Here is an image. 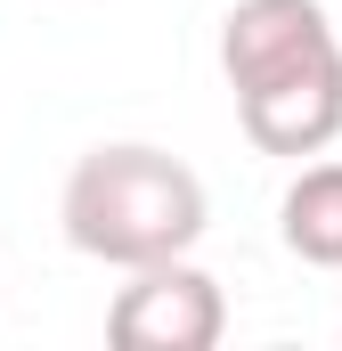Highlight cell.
I'll list each match as a JSON object with an SVG mask.
<instances>
[{
  "instance_id": "6da1fadb",
  "label": "cell",
  "mask_w": 342,
  "mask_h": 351,
  "mask_svg": "<svg viewBox=\"0 0 342 351\" xmlns=\"http://www.w3.org/2000/svg\"><path fill=\"white\" fill-rule=\"evenodd\" d=\"M204 180L187 172L163 147H90L82 164L66 172L57 196V221H66V245L90 262L114 269H147V262H179L196 237H204Z\"/></svg>"
},
{
  "instance_id": "3957f363",
  "label": "cell",
  "mask_w": 342,
  "mask_h": 351,
  "mask_svg": "<svg viewBox=\"0 0 342 351\" xmlns=\"http://www.w3.org/2000/svg\"><path fill=\"white\" fill-rule=\"evenodd\" d=\"M237 123L261 156H326L342 139V49L277 74L261 90H237Z\"/></svg>"
},
{
  "instance_id": "277c9868",
  "label": "cell",
  "mask_w": 342,
  "mask_h": 351,
  "mask_svg": "<svg viewBox=\"0 0 342 351\" xmlns=\"http://www.w3.org/2000/svg\"><path fill=\"white\" fill-rule=\"evenodd\" d=\"M326 49H342V41H334V16L318 0H237L220 16L228 90H261L277 74H293V66H310V58H326Z\"/></svg>"
},
{
  "instance_id": "5b68a950",
  "label": "cell",
  "mask_w": 342,
  "mask_h": 351,
  "mask_svg": "<svg viewBox=\"0 0 342 351\" xmlns=\"http://www.w3.org/2000/svg\"><path fill=\"white\" fill-rule=\"evenodd\" d=\"M277 237L285 254L310 269H342V164H310L277 204Z\"/></svg>"
},
{
  "instance_id": "7a4b0ae2",
  "label": "cell",
  "mask_w": 342,
  "mask_h": 351,
  "mask_svg": "<svg viewBox=\"0 0 342 351\" xmlns=\"http://www.w3.org/2000/svg\"><path fill=\"white\" fill-rule=\"evenodd\" d=\"M220 335H228V302L187 254L131 269V286L106 311V343L114 351H212Z\"/></svg>"
}]
</instances>
